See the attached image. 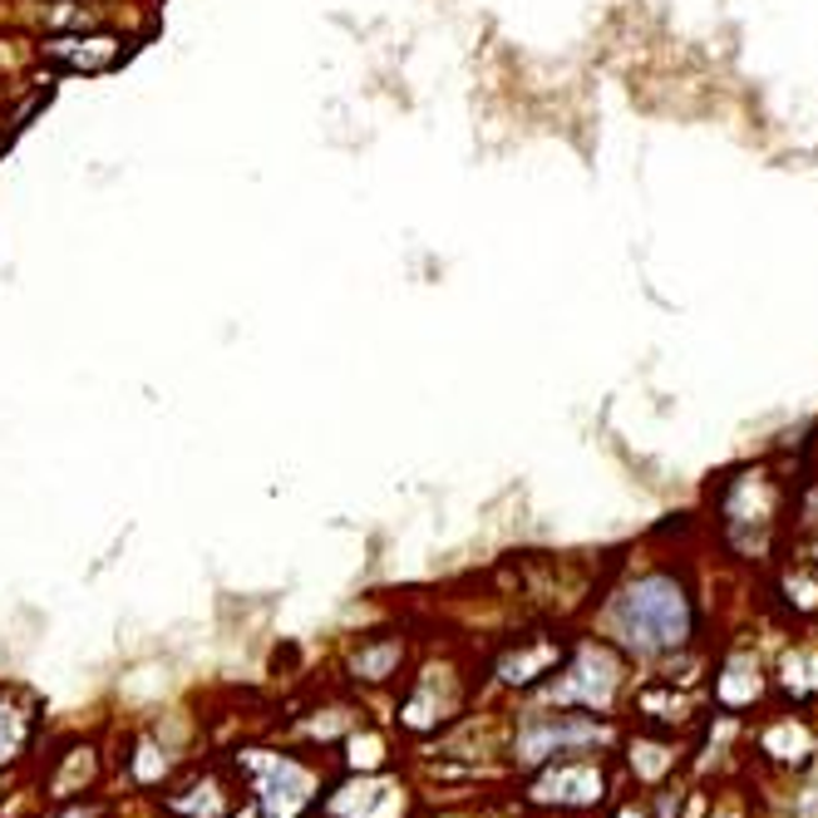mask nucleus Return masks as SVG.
<instances>
[{
  "label": "nucleus",
  "instance_id": "nucleus-1",
  "mask_svg": "<svg viewBox=\"0 0 818 818\" xmlns=\"http://www.w3.org/2000/svg\"><path fill=\"white\" fill-rule=\"evenodd\" d=\"M612 621H617L621 641L637 651H670L685 641V631H691V602H685V592H680L676 577H641V582H631L627 592L617 596V606H612Z\"/></svg>",
  "mask_w": 818,
  "mask_h": 818
},
{
  "label": "nucleus",
  "instance_id": "nucleus-2",
  "mask_svg": "<svg viewBox=\"0 0 818 818\" xmlns=\"http://www.w3.org/2000/svg\"><path fill=\"white\" fill-rule=\"evenodd\" d=\"M134 54V35L114 25H89V30H60L35 40V60L50 75H114L118 64Z\"/></svg>",
  "mask_w": 818,
  "mask_h": 818
},
{
  "label": "nucleus",
  "instance_id": "nucleus-3",
  "mask_svg": "<svg viewBox=\"0 0 818 818\" xmlns=\"http://www.w3.org/2000/svg\"><path fill=\"white\" fill-rule=\"evenodd\" d=\"M262 765V779H256V804H262L266 818H297L301 808L316 798V775L306 765L287 755H272V759H256Z\"/></svg>",
  "mask_w": 818,
  "mask_h": 818
},
{
  "label": "nucleus",
  "instance_id": "nucleus-4",
  "mask_svg": "<svg viewBox=\"0 0 818 818\" xmlns=\"http://www.w3.org/2000/svg\"><path fill=\"white\" fill-rule=\"evenodd\" d=\"M582 740H602V730L587 720H577V715H542V720H532L528 730L518 734V759H548L557 755V750H567V744H582Z\"/></svg>",
  "mask_w": 818,
  "mask_h": 818
},
{
  "label": "nucleus",
  "instance_id": "nucleus-5",
  "mask_svg": "<svg viewBox=\"0 0 818 818\" xmlns=\"http://www.w3.org/2000/svg\"><path fill=\"white\" fill-rule=\"evenodd\" d=\"M330 814L340 818H400L404 814V789L390 779H355V784L330 794Z\"/></svg>",
  "mask_w": 818,
  "mask_h": 818
},
{
  "label": "nucleus",
  "instance_id": "nucleus-6",
  "mask_svg": "<svg viewBox=\"0 0 818 818\" xmlns=\"http://www.w3.org/2000/svg\"><path fill=\"white\" fill-rule=\"evenodd\" d=\"M553 666H563V646H553V641H523V651L499 660V680H508V685H532V680L553 676Z\"/></svg>",
  "mask_w": 818,
  "mask_h": 818
},
{
  "label": "nucleus",
  "instance_id": "nucleus-7",
  "mask_svg": "<svg viewBox=\"0 0 818 818\" xmlns=\"http://www.w3.org/2000/svg\"><path fill=\"white\" fill-rule=\"evenodd\" d=\"M400 660H404V641L400 637L361 641V651L351 656V676L365 680V685H385L390 676H400Z\"/></svg>",
  "mask_w": 818,
  "mask_h": 818
},
{
  "label": "nucleus",
  "instance_id": "nucleus-8",
  "mask_svg": "<svg viewBox=\"0 0 818 818\" xmlns=\"http://www.w3.org/2000/svg\"><path fill=\"white\" fill-rule=\"evenodd\" d=\"M30 730H35V715L15 710L11 691H0V765L21 759V750L30 744Z\"/></svg>",
  "mask_w": 818,
  "mask_h": 818
},
{
  "label": "nucleus",
  "instance_id": "nucleus-9",
  "mask_svg": "<svg viewBox=\"0 0 818 818\" xmlns=\"http://www.w3.org/2000/svg\"><path fill=\"white\" fill-rule=\"evenodd\" d=\"M380 759H385V740H380V734H370V730L355 734V740H351V765L355 769H375Z\"/></svg>",
  "mask_w": 818,
  "mask_h": 818
}]
</instances>
